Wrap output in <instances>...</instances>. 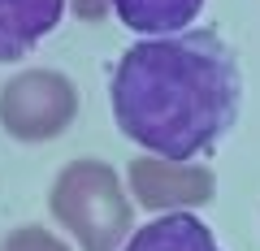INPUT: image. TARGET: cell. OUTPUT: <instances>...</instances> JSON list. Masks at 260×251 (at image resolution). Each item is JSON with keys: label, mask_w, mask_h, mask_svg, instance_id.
Segmentation results:
<instances>
[{"label": "cell", "mask_w": 260, "mask_h": 251, "mask_svg": "<svg viewBox=\"0 0 260 251\" xmlns=\"http://www.w3.org/2000/svg\"><path fill=\"white\" fill-rule=\"evenodd\" d=\"M78 91L56 69H26L0 87V126L22 143H44L74 121Z\"/></svg>", "instance_id": "3"}, {"label": "cell", "mask_w": 260, "mask_h": 251, "mask_svg": "<svg viewBox=\"0 0 260 251\" xmlns=\"http://www.w3.org/2000/svg\"><path fill=\"white\" fill-rule=\"evenodd\" d=\"M113 117L160 160L208 152L239 117V61L213 30L139 39L113 69Z\"/></svg>", "instance_id": "1"}, {"label": "cell", "mask_w": 260, "mask_h": 251, "mask_svg": "<svg viewBox=\"0 0 260 251\" xmlns=\"http://www.w3.org/2000/svg\"><path fill=\"white\" fill-rule=\"evenodd\" d=\"M130 195L152 212H186L213 199V173L191 160L139 156L130 160Z\"/></svg>", "instance_id": "4"}, {"label": "cell", "mask_w": 260, "mask_h": 251, "mask_svg": "<svg viewBox=\"0 0 260 251\" xmlns=\"http://www.w3.org/2000/svg\"><path fill=\"white\" fill-rule=\"evenodd\" d=\"M109 9L117 13L121 26L139 30L148 39H160V35H182L186 22L200 18L204 0H109Z\"/></svg>", "instance_id": "6"}, {"label": "cell", "mask_w": 260, "mask_h": 251, "mask_svg": "<svg viewBox=\"0 0 260 251\" xmlns=\"http://www.w3.org/2000/svg\"><path fill=\"white\" fill-rule=\"evenodd\" d=\"M121 251H221L204 221H195L191 212H169L160 221L135 230V238Z\"/></svg>", "instance_id": "7"}, {"label": "cell", "mask_w": 260, "mask_h": 251, "mask_svg": "<svg viewBox=\"0 0 260 251\" xmlns=\"http://www.w3.org/2000/svg\"><path fill=\"white\" fill-rule=\"evenodd\" d=\"M0 251H70L56 234H48L44 225H18V230L5 234Z\"/></svg>", "instance_id": "8"}, {"label": "cell", "mask_w": 260, "mask_h": 251, "mask_svg": "<svg viewBox=\"0 0 260 251\" xmlns=\"http://www.w3.org/2000/svg\"><path fill=\"white\" fill-rule=\"evenodd\" d=\"M52 217L78 238L83 251H117L130 234V199L104 160H74L52 182Z\"/></svg>", "instance_id": "2"}, {"label": "cell", "mask_w": 260, "mask_h": 251, "mask_svg": "<svg viewBox=\"0 0 260 251\" xmlns=\"http://www.w3.org/2000/svg\"><path fill=\"white\" fill-rule=\"evenodd\" d=\"M65 0H0V65L18 61L44 35H52Z\"/></svg>", "instance_id": "5"}, {"label": "cell", "mask_w": 260, "mask_h": 251, "mask_svg": "<svg viewBox=\"0 0 260 251\" xmlns=\"http://www.w3.org/2000/svg\"><path fill=\"white\" fill-rule=\"evenodd\" d=\"M74 13L83 22H100L104 13H109V0H74Z\"/></svg>", "instance_id": "9"}]
</instances>
